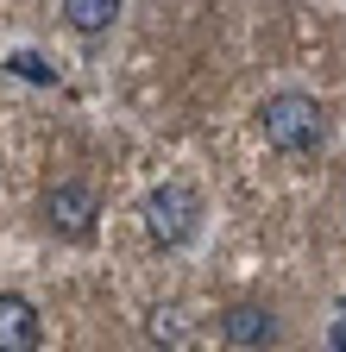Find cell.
Returning <instances> with one entry per match:
<instances>
[{"label": "cell", "mask_w": 346, "mask_h": 352, "mask_svg": "<svg viewBox=\"0 0 346 352\" xmlns=\"http://www.w3.org/2000/svg\"><path fill=\"white\" fill-rule=\"evenodd\" d=\"M258 126H265V145H271V151L302 157V151H315V145H321L327 113H321L315 95H296V88H283V95H271L265 107H258Z\"/></svg>", "instance_id": "1"}, {"label": "cell", "mask_w": 346, "mask_h": 352, "mask_svg": "<svg viewBox=\"0 0 346 352\" xmlns=\"http://www.w3.org/2000/svg\"><path fill=\"white\" fill-rule=\"evenodd\" d=\"M145 227H151L158 245H189L195 227H202V195H195L189 183L151 189V195H145Z\"/></svg>", "instance_id": "2"}, {"label": "cell", "mask_w": 346, "mask_h": 352, "mask_svg": "<svg viewBox=\"0 0 346 352\" xmlns=\"http://www.w3.org/2000/svg\"><path fill=\"white\" fill-rule=\"evenodd\" d=\"M45 220L57 233H69V239H82L95 227V189L89 183H63V189H51L45 195Z\"/></svg>", "instance_id": "3"}, {"label": "cell", "mask_w": 346, "mask_h": 352, "mask_svg": "<svg viewBox=\"0 0 346 352\" xmlns=\"http://www.w3.org/2000/svg\"><path fill=\"white\" fill-rule=\"evenodd\" d=\"M0 352H38V308L25 296H0Z\"/></svg>", "instance_id": "4"}, {"label": "cell", "mask_w": 346, "mask_h": 352, "mask_svg": "<svg viewBox=\"0 0 346 352\" xmlns=\"http://www.w3.org/2000/svg\"><path fill=\"white\" fill-rule=\"evenodd\" d=\"M221 333L233 346H271L277 340V321H271V308H258V302H233L227 321H221Z\"/></svg>", "instance_id": "5"}, {"label": "cell", "mask_w": 346, "mask_h": 352, "mask_svg": "<svg viewBox=\"0 0 346 352\" xmlns=\"http://www.w3.org/2000/svg\"><path fill=\"white\" fill-rule=\"evenodd\" d=\"M63 19L76 25V32H107L113 19H120V0H63Z\"/></svg>", "instance_id": "6"}, {"label": "cell", "mask_w": 346, "mask_h": 352, "mask_svg": "<svg viewBox=\"0 0 346 352\" xmlns=\"http://www.w3.org/2000/svg\"><path fill=\"white\" fill-rule=\"evenodd\" d=\"M151 340H183V327H177V308H158V315H151Z\"/></svg>", "instance_id": "7"}, {"label": "cell", "mask_w": 346, "mask_h": 352, "mask_svg": "<svg viewBox=\"0 0 346 352\" xmlns=\"http://www.w3.org/2000/svg\"><path fill=\"white\" fill-rule=\"evenodd\" d=\"M334 352H346V321H340V333H334Z\"/></svg>", "instance_id": "8"}]
</instances>
